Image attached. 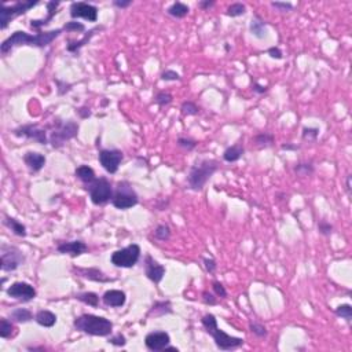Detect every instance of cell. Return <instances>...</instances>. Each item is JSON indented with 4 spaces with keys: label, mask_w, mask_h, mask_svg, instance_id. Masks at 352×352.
<instances>
[{
    "label": "cell",
    "mask_w": 352,
    "mask_h": 352,
    "mask_svg": "<svg viewBox=\"0 0 352 352\" xmlns=\"http://www.w3.org/2000/svg\"><path fill=\"white\" fill-rule=\"evenodd\" d=\"M8 318L13 322H16V323H28L35 316L32 314V311H29L28 308H16V310H13L8 314Z\"/></svg>",
    "instance_id": "obj_29"
},
{
    "label": "cell",
    "mask_w": 352,
    "mask_h": 352,
    "mask_svg": "<svg viewBox=\"0 0 352 352\" xmlns=\"http://www.w3.org/2000/svg\"><path fill=\"white\" fill-rule=\"evenodd\" d=\"M217 171H219V162L214 158H204V160L197 161L190 168L186 177L189 189L193 192H201L208 183V180Z\"/></svg>",
    "instance_id": "obj_4"
},
{
    "label": "cell",
    "mask_w": 352,
    "mask_h": 352,
    "mask_svg": "<svg viewBox=\"0 0 352 352\" xmlns=\"http://www.w3.org/2000/svg\"><path fill=\"white\" fill-rule=\"evenodd\" d=\"M38 0H20L11 6L7 4H1L0 8V29L4 31L8 26V23L11 22L13 20H16L17 17H21L23 14H26L31 8L35 6H38Z\"/></svg>",
    "instance_id": "obj_7"
},
{
    "label": "cell",
    "mask_w": 352,
    "mask_h": 352,
    "mask_svg": "<svg viewBox=\"0 0 352 352\" xmlns=\"http://www.w3.org/2000/svg\"><path fill=\"white\" fill-rule=\"evenodd\" d=\"M100 29H103V26H95V28H92L90 29L88 32H85L84 38L80 39V40H69L68 41V46H66V50H68V53H72V54H77L85 44H88L90 41H91V39L95 36V33L97 32H99Z\"/></svg>",
    "instance_id": "obj_22"
},
{
    "label": "cell",
    "mask_w": 352,
    "mask_h": 352,
    "mask_svg": "<svg viewBox=\"0 0 352 352\" xmlns=\"http://www.w3.org/2000/svg\"><path fill=\"white\" fill-rule=\"evenodd\" d=\"M76 113L78 115V117L81 118V120H85V118H90L92 116V112L91 109L88 106H80L76 109Z\"/></svg>",
    "instance_id": "obj_52"
},
{
    "label": "cell",
    "mask_w": 352,
    "mask_h": 352,
    "mask_svg": "<svg viewBox=\"0 0 352 352\" xmlns=\"http://www.w3.org/2000/svg\"><path fill=\"white\" fill-rule=\"evenodd\" d=\"M249 330L252 332V334H254L259 338H264L268 336V330L264 325H261L259 322H251L249 323Z\"/></svg>",
    "instance_id": "obj_41"
},
{
    "label": "cell",
    "mask_w": 352,
    "mask_h": 352,
    "mask_svg": "<svg viewBox=\"0 0 352 352\" xmlns=\"http://www.w3.org/2000/svg\"><path fill=\"white\" fill-rule=\"evenodd\" d=\"M244 154H245L244 146L237 143V145L230 146L223 152V160L226 161V162H237L238 160H241V157Z\"/></svg>",
    "instance_id": "obj_26"
},
{
    "label": "cell",
    "mask_w": 352,
    "mask_h": 352,
    "mask_svg": "<svg viewBox=\"0 0 352 352\" xmlns=\"http://www.w3.org/2000/svg\"><path fill=\"white\" fill-rule=\"evenodd\" d=\"M72 273L76 276L84 278V279H88V281H92V282L109 283L115 281L113 278L107 276L102 270L97 267H77V266H73L72 267Z\"/></svg>",
    "instance_id": "obj_16"
},
{
    "label": "cell",
    "mask_w": 352,
    "mask_h": 352,
    "mask_svg": "<svg viewBox=\"0 0 352 352\" xmlns=\"http://www.w3.org/2000/svg\"><path fill=\"white\" fill-rule=\"evenodd\" d=\"M6 294H7L8 297L18 300L21 303H28V301L36 299L38 292H36V289L32 286L31 283L18 281V282L11 283L8 286L7 289H6Z\"/></svg>",
    "instance_id": "obj_13"
},
{
    "label": "cell",
    "mask_w": 352,
    "mask_h": 352,
    "mask_svg": "<svg viewBox=\"0 0 352 352\" xmlns=\"http://www.w3.org/2000/svg\"><path fill=\"white\" fill-rule=\"evenodd\" d=\"M274 142H275L274 135L268 134V132H261V134H257L256 137L252 138V143L257 149H268V147L274 145Z\"/></svg>",
    "instance_id": "obj_31"
},
{
    "label": "cell",
    "mask_w": 352,
    "mask_h": 352,
    "mask_svg": "<svg viewBox=\"0 0 352 352\" xmlns=\"http://www.w3.org/2000/svg\"><path fill=\"white\" fill-rule=\"evenodd\" d=\"M172 100H174V97H172L168 91L157 92L156 97H154V102H156L160 107L168 106V105L172 103Z\"/></svg>",
    "instance_id": "obj_40"
},
{
    "label": "cell",
    "mask_w": 352,
    "mask_h": 352,
    "mask_svg": "<svg viewBox=\"0 0 352 352\" xmlns=\"http://www.w3.org/2000/svg\"><path fill=\"white\" fill-rule=\"evenodd\" d=\"M160 77L162 81H180V80H182L180 75H179L177 72H175V70H172V69L164 70V72L161 73Z\"/></svg>",
    "instance_id": "obj_46"
},
{
    "label": "cell",
    "mask_w": 352,
    "mask_h": 352,
    "mask_svg": "<svg viewBox=\"0 0 352 352\" xmlns=\"http://www.w3.org/2000/svg\"><path fill=\"white\" fill-rule=\"evenodd\" d=\"M103 304L112 308H120L127 303V294L125 292L118 291V289H110L106 291L102 296Z\"/></svg>",
    "instance_id": "obj_20"
},
{
    "label": "cell",
    "mask_w": 352,
    "mask_h": 352,
    "mask_svg": "<svg viewBox=\"0 0 352 352\" xmlns=\"http://www.w3.org/2000/svg\"><path fill=\"white\" fill-rule=\"evenodd\" d=\"M138 194L134 190V187L130 182L121 180V182L117 183L115 192H113V197H112V205L116 209L127 211V209H131L135 205H138Z\"/></svg>",
    "instance_id": "obj_6"
},
{
    "label": "cell",
    "mask_w": 352,
    "mask_h": 352,
    "mask_svg": "<svg viewBox=\"0 0 352 352\" xmlns=\"http://www.w3.org/2000/svg\"><path fill=\"white\" fill-rule=\"evenodd\" d=\"M75 299L81 301V303H84L87 306L94 307V308H97V307L99 306V296H98L95 292H81V293H77L76 296H75Z\"/></svg>",
    "instance_id": "obj_32"
},
{
    "label": "cell",
    "mask_w": 352,
    "mask_h": 352,
    "mask_svg": "<svg viewBox=\"0 0 352 352\" xmlns=\"http://www.w3.org/2000/svg\"><path fill=\"white\" fill-rule=\"evenodd\" d=\"M345 189H347V193L351 196V175L347 176V182H345Z\"/></svg>",
    "instance_id": "obj_58"
},
{
    "label": "cell",
    "mask_w": 352,
    "mask_h": 352,
    "mask_svg": "<svg viewBox=\"0 0 352 352\" xmlns=\"http://www.w3.org/2000/svg\"><path fill=\"white\" fill-rule=\"evenodd\" d=\"M267 54L273 59H282L283 58V54L279 47H270L267 50Z\"/></svg>",
    "instance_id": "obj_53"
},
{
    "label": "cell",
    "mask_w": 352,
    "mask_h": 352,
    "mask_svg": "<svg viewBox=\"0 0 352 352\" xmlns=\"http://www.w3.org/2000/svg\"><path fill=\"white\" fill-rule=\"evenodd\" d=\"M319 137V128H314V127H304L301 131V138L303 140H308V142H315Z\"/></svg>",
    "instance_id": "obj_42"
},
{
    "label": "cell",
    "mask_w": 352,
    "mask_h": 352,
    "mask_svg": "<svg viewBox=\"0 0 352 352\" xmlns=\"http://www.w3.org/2000/svg\"><path fill=\"white\" fill-rule=\"evenodd\" d=\"M87 192L90 194V199L94 205H103L113 197V186L106 177H97L92 183L85 186Z\"/></svg>",
    "instance_id": "obj_8"
},
{
    "label": "cell",
    "mask_w": 352,
    "mask_h": 352,
    "mask_svg": "<svg viewBox=\"0 0 352 352\" xmlns=\"http://www.w3.org/2000/svg\"><path fill=\"white\" fill-rule=\"evenodd\" d=\"M169 344H171V336L164 330L150 332L145 337V345L149 351H164Z\"/></svg>",
    "instance_id": "obj_15"
},
{
    "label": "cell",
    "mask_w": 352,
    "mask_h": 352,
    "mask_svg": "<svg viewBox=\"0 0 352 352\" xmlns=\"http://www.w3.org/2000/svg\"><path fill=\"white\" fill-rule=\"evenodd\" d=\"M293 171H294L299 176H303V177H304V176L313 175L315 172V168L314 165H313V162H299V164L294 165Z\"/></svg>",
    "instance_id": "obj_35"
},
{
    "label": "cell",
    "mask_w": 352,
    "mask_h": 352,
    "mask_svg": "<svg viewBox=\"0 0 352 352\" xmlns=\"http://www.w3.org/2000/svg\"><path fill=\"white\" fill-rule=\"evenodd\" d=\"M3 224L13 231V234L17 235V237H26L28 231H26V226L22 224L21 222H18L17 219L14 217H10V216H4V220H3Z\"/></svg>",
    "instance_id": "obj_27"
},
{
    "label": "cell",
    "mask_w": 352,
    "mask_h": 352,
    "mask_svg": "<svg viewBox=\"0 0 352 352\" xmlns=\"http://www.w3.org/2000/svg\"><path fill=\"white\" fill-rule=\"evenodd\" d=\"M62 29H63V32H77V33H81V32H85V25L83 22H78V21L72 20L69 22L65 23Z\"/></svg>",
    "instance_id": "obj_43"
},
{
    "label": "cell",
    "mask_w": 352,
    "mask_h": 352,
    "mask_svg": "<svg viewBox=\"0 0 352 352\" xmlns=\"http://www.w3.org/2000/svg\"><path fill=\"white\" fill-rule=\"evenodd\" d=\"M80 125L73 121H62L61 118H55L53 121V130L50 134V143L54 149H61L62 146L78 135Z\"/></svg>",
    "instance_id": "obj_5"
},
{
    "label": "cell",
    "mask_w": 352,
    "mask_h": 352,
    "mask_svg": "<svg viewBox=\"0 0 352 352\" xmlns=\"http://www.w3.org/2000/svg\"><path fill=\"white\" fill-rule=\"evenodd\" d=\"M63 29H53V31L47 32H38L36 35H31L23 31H16L11 33L6 40H3V43L0 44V53L1 55H7L13 48L20 46H31L38 47V48H44L48 47L57 38H59L62 35Z\"/></svg>",
    "instance_id": "obj_1"
},
{
    "label": "cell",
    "mask_w": 352,
    "mask_h": 352,
    "mask_svg": "<svg viewBox=\"0 0 352 352\" xmlns=\"http://www.w3.org/2000/svg\"><path fill=\"white\" fill-rule=\"evenodd\" d=\"M57 315L54 314L53 311H48V310H40L35 314V321L38 325L43 326V328H53L54 325L57 323Z\"/></svg>",
    "instance_id": "obj_25"
},
{
    "label": "cell",
    "mask_w": 352,
    "mask_h": 352,
    "mask_svg": "<svg viewBox=\"0 0 352 352\" xmlns=\"http://www.w3.org/2000/svg\"><path fill=\"white\" fill-rule=\"evenodd\" d=\"M57 251L61 254H69L72 257H77V256H81L88 252V245L84 241H80V239L65 241V242H59L57 245Z\"/></svg>",
    "instance_id": "obj_18"
},
{
    "label": "cell",
    "mask_w": 352,
    "mask_h": 352,
    "mask_svg": "<svg viewBox=\"0 0 352 352\" xmlns=\"http://www.w3.org/2000/svg\"><path fill=\"white\" fill-rule=\"evenodd\" d=\"M201 323L204 326V329L209 336L214 338L215 344L219 350L222 351H231V350H237L239 347L244 345V338L241 337L231 336L224 333L222 329H219L217 326V319L214 314H205L201 319Z\"/></svg>",
    "instance_id": "obj_3"
},
{
    "label": "cell",
    "mask_w": 352,
    "mask_h": 352,
    "mask_svg": "<svg viewBox=\"0 0 352 352\" xmlns=\"http://www.w3.org/2000/svg\"><path fill=\"white\" fill-rule=\"evenodd\" d=\"M61 6L59 1H55V0H51V1H47L46 7H47V16L44 18H40V20H31V28L35 29V31H39L41 28L47 26L48 23L53 21V18L57 14H58V8Z\"/></svg>",
    "instance_id": "obj_19"
},
{
    "label": "cell",
    "mask_w": 352,
    "mask_h": 352,
    "mask_svg": "<svg viewBox=\"0 0 352 352\" xmlns=\"http://www.w3.org/2000/svg\"><path fill=\"white\" fill-rule=\"evenodd\" d=\"M73 326L77 332L88 336L109 337L113 333V322L105 316L94 314H83L73 321Z\"/></svg>",
    "instance_id": "obj_2"
},
{
    "label": "cell",
    "mask_w": 352,
    "mask_h": 352,
    "mask_svg": "<svg viewBox=\"0 0 352 352\" xmlns=\"http://www.w3.org/2000/svg\"><path fill=\"white\" fill-rule=\"evenodd\" d=\"M140 246L138 244H131L123 249H118L112 253L110 261L115 267L118 268H132L138 264L140 259Z\"/></svg>",
    "instance_id": "obj_9"
},
{
    "label": "cell",
    "mask_w": 352,
    "mask_h": 352,
    "mask_svg": "<svg viewBox=\"0 0 352 352\" xmlns=\"http://www.w3.org/2000/svg\"><path fill=\"white\" fill-rule=\"evenodd\" d=\"M171 227L168 224H158L156 230H154V238L157 241H161V242H167L169 238H171Z\"/></svg>",
    "instance_id": "obj_34"
},
{
    "label": "cell",
    "mask_w": 352,
    "mask_h": 352,
    "mask_svg": "<svg viewBox=\"0 0 352 352\" xmlns=\"http://www.w3.org/2000/svg\"><path fill=\"white\" fill-rule=\"evenodd\" d=\"M202 263H204V267L207 270V273H209V274H215V271L217 270V263L212 257H205Z\"/></svg>",
    "instance_id": "obj_51"
},
{
    "label": "cell",
    "mask_w": 352,
    "mask_h": 352,
    "mask_svg": "<svg viewBox=\"0 0 352 352\" xmlns=\"http://www.w3.org/2000/svg\"><path fill=\"white\" fill-rule=\"evenodd\" d=\"M23 162L32 172H40L46 167L47 158L44 154L38 153V152H28L23 154Z\"/></svg>",
    "instance_id": "obj_21"
},
{
    "label": "cell",
    "mask_w": 352,
    "mask_h": 352,
    "mask_svg": "<svg viewBox=\"0 0 352 352\" xmlns=\"http://www.w3.org/2000/svg\"><path fill=\"white\" fill-rule=\"evenodd\" d=\"M212 291H214L215 294H216L217 297H220V299H226V297H227L226 288L223 286L222 282H219V281H216V279L212 282Z\"/></svg>",
    "instance_id": "obj_48"
},
{
    "label": "cell",
    "mask_w": 352,
    "mask_h": 352,
    "mask_svg": "<svg viewBox=\"0 0 352 352\" xmlns=\"http://www.w3.org/2000/svg\"><path fill=\"white\" fill-rule=\"evenodd\" d=\"M69 14L72 20L76 21L77 18H84L90 22H97L98 21V7L91 3L85 1H75L69 7Z\"/></svg>",
    "instance_id": "obj_14"
},
{
    "label": "cell",
    "mask_w": 352,
    "mask_h": 352,
    "mask_svg": "<svg viewBox=\"0 0 352 352\" xmlns=\"http://www.w3.org/2000/svg\"><path fill=\"white\" fill-rule=\"evenodd\" d=\"M202 301H204L207 306H216V304H217V296H216L215 293L204 291L202 292Z\"/></svg>",
    "instance_id": "obj_50"
},
{
    "label": "cell",
    "mask_w": 352,
    "mask_h": 352,
    "mask_svg": "<svg viewBox=\"0 0 352 352\" xmlns=\"http://www.w3.org/2000/svg\"><path fill=\"white\" fill-rule=\"evenodd\" d=\"M54 83L57 84V92H58L59 97L66 95L68 92L72 91V87H73V84L66 83L65 80H59V78H54Z\"/></svg>",
    "instance_id": "obj_45"
},
{
    "label": "cell",
    "mask_w": 352,
    "mask_h": 352,
    "mask_svg": "<svg viewBox=\"0 0 352 352\" xmlns=\"http://www.w3.org/2000/svg\"><path fill=\"white\" fill-rule=\"evenodd\" d=\"M164 351H175V352H177V351H179V348H176V347H171V345H168V347H167V348H165Z\"/></svg>",
    "instance_id": "obj_59"
},
{
    "label": "cell",
    "mask_w": 352,
    "mask_h": 352,
    "mask_svg": "<svg viewBox=\"0 0 352 352\" xmlns=\"http://www.w3.org/2000/svg\"><path fill=\"white\" fill-rule=\"evenodd\" d=\"M0 257H1V271L13 273L22 266L26 257L23 252L14 245L3 244L0 246Z\"/></svg>",
    "instance_id": "obj_10"
},
{
    "label": "cell",
    "mask_w": 352,
    "mask_h": 352,
    "mask_svg": "<svg viewBox=\"0 0 352 352\" xmlns=\"http://www.w3.org/2000/svg\"><path fill=\"white\" fill-rule=\"evenodd\" d=\"M271 6L276 8L278 11H281V13H289V11L293 10V4L289 3V1H273Z\"/></svg>",
    "instance_id": "obj_49"
},
{
    "label": "cell",
    "mask_w": 352,
    "mask_h": 352,
    "mask_svg": "<svg viewBox=\"0 0 352 352\" xmlns=\"http://www.w3.org/2000/svg\"><path fill=\"white\" fill-rule=\"evenodd\" d=\"M172 304L169 300H161V301H154V304L150 307L149 313H147V318H158V316H164V315L172 314Z\"/></svg>",
    "instance_id": "obj_23"
},
{
    "label": "cell",
    "mask_w": 352,
    "mask_h": 352,
    "mask_svg": "<svg viewBox=\"0 0 352 352\" xmlns=\"http://www.w3.org/2000/svg\"><path fill=\"white\" fill-rule=\"evenodd\" d=\"M282 150H299V146L293 145V143H286V145L281 146Z\"/></svg>",
    "instance_id": "obj_57"
},
{
    "label": "cell",
    "mask_w": 352,
    "mask_h": 352,
    "mask_svg": "<svg viewBox=\"0 0 352 352\" xmlns=\"http://www.w3.org/2000/svg\"><path fill=\"white\" fill-rule=\"evenodd\" d=\"M333 224H330L328 220H325V219H322L318 222V233L323 235V237H330L332 234H333Z\"/></svg>",
    "instance_id": "obj_44"
},
{
    "label": "cell",
    "mask_w": 352,
    "mask_h": 352,
    "mask_svg": "<svg viewBox=\"0 0 352 352\" xmlns=\"http://www.w3.org/2000/svg\"><path fill=\"white\" fill-rule=\"evenodd\" d=\"M246 13V6L244 3H233V4H230L229 7H227V11H226V14L231 18H237V17H241V16H245Z\"/></svg>",
    "instance_id": "obj_38"
},
{
    "label": "cell",
    "mask_w": 352,
    "mask_h": 352,
    "mask_svg": "<svg viewBox=\"0 0 352 352\" xmlns=\"http://www.w3.org/2000/svg\"><path fill=\"white\" fill-rule=\"evenodd\" d=\"M107 343L115 345V347H124V345L127 344V338L121 333H117V334H113V336L110 334V336L107 337Z\"/></svg>",
    "instance_id": "obj_47"
},
{
    "label": "cell",
    "mask_w": 352,
    "mask_h": 352,
    "mask_svg": "<svg viewBox=\"0 0 352 352\" xmlns=\"http://www.w3.org/2000/svg\"><path fill=\"white\" fill-rule=\"evenodd\" d=\"M334 314L338 316V318H341V319H345V321L350 322L352 321V307L351 304H341V306H338L334 310Z\"/></svg>",
    "instance_id": "obj_39"
},
{
    "label": "cell",
    "mask_w": 352,
    "mask_h": 352,
    "mask_svg": "<svg viewBox=\"0 0 352 352\" xmlns=\"http://www.w3.org/2000/svg\"><path fill=\"white\" fill-rule=\"evenodd\" d=\"M252 91L254 92V94H259V95H261V94H264V92L268 91V87L267 85L259 84V83H253Z\"/></svg>",
    "instance_id": "obj_55"
},
{
    "label": "cell",
    "mask_w": 352,
    "mask_h": 352,
    "mask_svg": "<svg viewBox=\"0 0 352 352\" xmlns=\"http://www.w3.org/2000/svg\"><path fill=\"white\" fill-rule=\"evenodd\" d=\"M132 4V0H113V6L117 8H128Z\"/></svg>",
    "instance_id": "obj_54"
},
{
    "label": "cell",
    "mask_w": 352,
    "mask_h": 352,
    "mask_svg": "<svg viewBox=\"0 0 352 352\" xmlns=\"http://www.w3.org/2000/svg\"><path fill=\"white\" fill-rule=\"evenodd\" d=\"M180 112L184 117H190V116H197L199 113V107L197 103H194L193 100H184L180 106Z\"/></svg>",
    "instance_id": "obj_37"
},
{
    "label": "cell",
    "mask_w": 352,
    "mask_h": 352,
    "mask_svg": "<svg viewBox=\"0 0 352 352\" xmlns=\"http://www.w3.org/2000/svg\"><path fill=\"white\" fill-rule=\"evenodd\" d=\"M189 13H190V7H189L187 4L182 3V1H175V3H172V4L167 8V14L174 17V18H177V20L184 18Z\"/></svg>",
    "instance_id": "obj_30"
},
{
    "label": "cell",
    "mask_w": 352,
    "mask_h": 352,
    "mask_svg": "<svg viewBox=\"0 0 352 352\" xmlns=\"http://www.w3.org/2000/svg\"><path fill=\"white\" fill-rule=\"evenodd\" d=\"M98 160L102 168L105 169L107 174L113 175L120 168L121 161L124 160V154L121 150H117V149H103L98 154Z\"/></svg>",
    "instance_id": "obj_12"
},
{
    "label": "cell",
    "mask_w": 352,
    "mask_h": 352,
    "mask_svg": "<svg viewBox=\"0 0 352 352\" xmlns=\"http://www.w3.org/2000/svg\"><path fill=\"white\" fill-rule=\"evenodd\" d=\"M249 31L254 38L263 40L267 38V22L260 16H254L249 25Z\"/></svg>",
    "instance_id": "obj_24"
},
{
    "label": "cell",
    "mask_w": 352,
    "mask_h": 352,
    "mask_svg": "<svg viewBox=\"0 0 352 352\" xmlns=\"http://www.w3.org/2000/svg\"><path fill=\"white\" fill-rule=\"evenodd\" d=\"M143 266H145V275L147 276V279H150L152 282L157 283V285L164 279L165 267L162 264H160L154 257H152L150 254H146L145 256Z\"/></svg>",
    "instance_id": "obj_17"
},
{
    "label": "cell",
    "mask_w": 352,
    "mask_h": 352,
    "mask_svg": "<svg viewBox=\"0 0 352 352\" xmlns=\"http://www.w3.org/2000/svg\"><path fill=\"white\" fill-rule=\"evenodd\" d=\"M215 6V0H201L198 3V7L201 10H209Z\"/></svg>",
    "instance_id": "obj_56"
},
{
    "label": "cell",
    "mask_w": 352,
    "mask_h": 352,
    "mask_svg": "<svg viewBox=\"0 0 352 352\" xmlns=\"http://www.w3.org/2000/svg\"><path fill=\"white\" fill-rule=\"evenodd\" d=\"M75 176H76L80 182H83L85 186L92 183V182L97 179L95 171H94L91 167H88V165H80V167H77L76 171H75Z\"/></svg>",
    "instance_id": "obj_28"
},
{
    "label": "cell",
    "mask_w": 352,
    "mask_h": 352,
    "mask_svg": "<svg viewBox=\"0 0 352 352\" xmlns=\"http://www.w3.org/2000/svg\"><path fill=\"white\" fill-rule=\"evenodd\" d=\"M13 134L18 138L33 139L35 142H38L39 145L46 146L47 143H50V138L47 137V130L40 127L38 123L20 125L13 131Z\"/></svg>",
    "instance_id": "obj_11"
},
{
    "label": "cell",
    "mask_w": 352,
    "mask_h": 352,
    "mask_svg": "<svg viewBox=\"0 0 352 352\" xmlns=\"http://www.w3.org/2000/svg\"><path fill=\"white\" fill-rule=\"evenodd\" d=\"M176 145H177V147L186 150V152H193L197 147L198 142L196 139L189 138V137H179L177 140H176Z\"/></svg>",
    "instance_id": "obj_36"
},
{
    "label": "cell",
    "mask_w": 352,
    "mask_h": 352,
    "mask_svg": "<svg viewBox=\"0 0 352 352\" xmlns=\"http://www.w3.org/2000/svg\"><path fill=\"white\" fill-rule=\"evenodd\" d=\"M14 323L13 321L10 319V318H1V321H0V337L1 338H10V337L13 336V333H14Z\"/></svg>",
    "instance_id": "obj_33"
}]
</instances>
